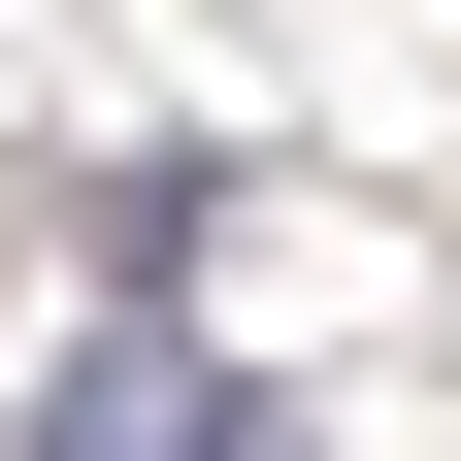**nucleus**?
Returning <instances> with one entry per match:
<instances>
[{
    "label": "nucleus",
    "instance_id": "1",
    "mask_svg": "<svg viewBox=\"0 0 461 461\" xmlns=\"http://www.w3.org/2000/svg\"><path fill=\"white\" fill-rule=\"evenodd\" d=\"M33 461H264V395H230L198 330H67V363H33Z\"/></svg>",
    "mask_w": 461,
    "mask_h": 461
}]
</instances>
